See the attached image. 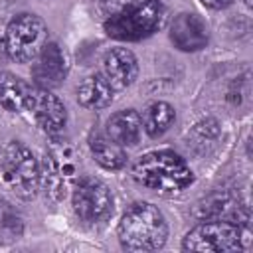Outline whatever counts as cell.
<instances>
[{
	"label": "cell",
	"mask_w": 253,
	"mask_h": 253,
	"mask_svg": "<svg viewBox=\"0 0 253 253\" xmlns=\"http://www.w3.org/2000/svg\"><path fill=\"white\" fill-rule=\"evenodd\" d=\"M47 43V26L36 14L16 16L4 34V49L10 59L28 63L38 57L42 47Z\"/></svg>",
	"instance_id": "5b68a950"
},
{
	"label": "cell",
	"mask_w": 253,
	"mask_h": 253,
	"mask_svg": "<svg viewBox=\"0 0 253 253\" xmlns=\"http://www.w3.org/2000/svg\"><path fill=\"white\" fill-rule=\"evenodd\" d=\"M28 111L34 115L36 123L42 126L43 132L55 136L63 130L67 123V111L63 103L49 93V89L34 85L30 89V101H28Z\"/></svg>",
	"instance_id": "30bf717a"
},
{
	"label": "cell",
	"mask_w": 253,
	"mask_h": 253,
	"mask_svg": "<svg viewBox=\"0 0 253 253\" xmlns=\"http://www.w3.org/2000/svg\"><path fill=\"white\" fill-rule=\"evenodd\" d=\"M113 95L115 89L101 73L85 77L77 87V101L85 109H105L111 105Z\"/></svg>",
	"instance_id": "9a60e30c"
},
{
	"label": "cell",
	"mask_w": 253,
	"mask_h": 253,
	"mask_svg": "<svg viewBox=\"0 0 253 253\" xmlns=\"http://www.w3.org/2000/svg\"><path fill=\"white\" fill-rule=\"evenodd\" d=\"M71 204L73 211L77 213L79 219L87 223H97L103 221L111 215L113 211V194L97 178L85 176L75 182L73 194H71Z\"/></svg>",
	"instance_id": "ba28073f"
},
{
	"label": "cell",
	"mask_w": 253,
	"mask_h": 253,
	"mask_svg": "<svg viewBox=\"0 0 253 253\" xmlns=\"http://www.w3.org/2000/svg\"><path fill=\"white\" fill-rule=\"evenodd\" d=\"M89 148H91L93 158L107 170H119L126 164V154H125L123 146L117 144L115 140H111L109 136H101V134L91 136Z\"/></svg>",
	"instance_id": "e0dca14e"
},
{
	"label": "cell",
	"mask_w": 253,
	"mask_h": 253,
	"mask_svg": "<svg viewBox=\"0 0 253 253\" xmlns=\"http://www.w3.org/2000/svg\"><path fill=\"white\" fill-rule=\"evenodd\" d=\"M119 241L128 251H156L168 239V223L164 213L148 204H132L121 217L117 227Z\"/></svg>",
	"instance_id": "7a4b0ae2"
},
{
	"label": "cell",
	"mask_w": 253,
	"mask_h": 253,
	"mask_svg": "<svg viewBox=\"0 0 253 253\" xmlns=\"http://www.w3.org/2000/svg\"><path fill=\"white\" fill-rule=\"evenodd\" d=\"M24 233V221L18 210L0 198V245H10L18 241Z\"/></svg>",
	"instance_id": "d6986e66"
},
{
	"label": "cell",
	"mask_w": 253,
	"mask_h": 253,
	"mask_svg": "<svg viewBox=\"0 0 253 253\" xmlns=\"http://www.w3.org/2000/svg\"><path fill=\"white\" fill-rule=\"evenodd\" d=\"M30 89H32V85L22 81L14 73L0 71V105L4 109L12 111V113L28 111Z\"/></svg>",
	"instance_id": "2e32d148"
},
{
	"label": "cell",
	"mask_w": 253,
	"mask_h": 253,
	"mask_svg": "<svg viewBox=\"0 0 253 253\" xmlns=\"http://www.w3.org/2000/svg\"><path fill=\"white\" fill-rule=\"evenodd\" d=\"M245 247L243 225L221 221V219H206L194 229H190L182 241L184 251H241Z\"/></svg>",
	"instance_id": "52a82bcc"
},
{
	"label": "cell",
	"mask_w": 253,
	"mask_h": 253,
	"mask_svg": "<svg viewBox=\"0 0 253 253\" xmlns=\"http://www.w3.org/2000/svg\"><path fill=\"white\" fill-rule=\"evenodd\" d=\"M208 8H211V10H221V8H225V6H229L233 0H202Z\"/></svg>",
	"instance_id": "ffe728a7"
},
{
	"label": "cell",
	"mask_w": 253,
	"mask_h": 253,
	"mask_svg": "<svg viewBox=\"0 0 253 253\" xmlns=\"http://www.w3.org/2000/svg\"><path fill=\"white\" fill-rule=\"evenodd\" d=\"M174 117L176 113L172 105H168L166 101H154L142 111L140 121H142V128L146 130V134L156 138V136H162L170 128V125L174 123Z\"/></svg>",
	"instance_id": "ac0fdd59"
},
{
	"label": "cell",
	"mask_w": 253,
	"mask_h": 253,
	"mask_svg": "<svg viewBox=\"0 0 253 253\" xmlns=\"http://www.w3.org/2000/svg\"><path fill=\"white\" fill-rule=\"evenodd\" d=\"M198 215L202 219H221V221H231L237 225H245L249 219V211L245 204L239 200V196H233L227 192L206 198V202L200 206Z\"/></svg>",
	"instance_id": "4fadbf2b"
},
{
	"label": "cell",
	"mask_w": 253,
	"mask_h": 253,
	"mask_svg": "<svg viewBox=\"0 0 253 253\" xmlns=\"http://www.w3.org/2000/svg\"><path fill=\"white\" fill-rule=\"evenodd\" d=\"M2 172L10 190L22 198L32 200L40 190V164L32 150L22 142H8L2 154Z\"/></svg>",
	"instance_id": "8992f818"
},
{
	"label": "cell",
	"mask_w": 253,
	"mask_h": 253,
	"mask_svg": "<svg viewBox=\"0 0 253 253\" xmlns=\"http://www.w3.org/2000/svg\"><path fill=\"white\" fill-rule=\"evenodd\" d=\"M79 174L77 154L69 140L55 138L43 154V162L40 166V186L45 196L53 202L65 198L67 190L75 186Z\"/></svg>",
	"instance_id": "3957f363"
},
{
	"label": "cell",
	"mask_w": 253,
	"mask_h": 253,
	"mask_svg": "<svg viewBox=\"0 0 253 253\" xmlns=\"http://www.w3.org/2000/svg\"><path fill=\"white\" fill-rule=\"evenodd\" d=\"M132 178L160 194H178L194 182L186 160L172 150H154L140 156L132 166Z\"/></svg>",
	"instance_id": "6da1fadb"
},
{
	"label": "cell",
	"mask_w": 253,
	"mask_h": 253,
	"mask_svg": "<svg viewBox=\"0 0 253 253\" xmlns=\"http://www.w3.org/2000/svg\"><path fill=\"white\" fill-rule=\"evenodd\" d=\"M142 134V121L134 109L115 113L107 121V136L121 146H134Z\"/></svg>",
	"instance_id": "5bb4252c"
},
{
	"label": "cell",
	"mask_w": 253,
	"mask_h": 253,
	"mask_svg": "<svg viewBox=\"0 0 253 253\" xmlns=\"http://www.w3.org/2000/svg\"><path fill=\"white\" fill-rule=\"evenodd\" d=\"M164 20V8L160 0H138L130 8L107 16L105 32L115 40L136 42L154 34Z\"/></svg>",
	"instance_id": "277c9868"
},
{
	"label": "cell",
	"mask_w": 253,
	"mask_h": 253,
	"mask_svg": "<svg viewBox=\"0 0 253 253\" xmlns=\"http://www.w3.org/2000/svg\"><path fill=\"white\" fill-rule=\"evenodd\" d=\"M170 42L180 51H198L208 43V26L198 14L182 12L170 24Z\"/></svg>",
	"instance_id": "7c38bea8"
},
{
	"label": "cell",
	"mask_w": 253,
	"mask_h": 253,
	"mask_svg": "<svg viewBox=\"0 0 253 253\" xmlns=\"http://www.w3.org/2000/svg\"><path fill=\"white\" fill-rule=\"evenodd\" d=\"M101 75L109 81V85L115 91H123L128 85H132L138 75L136 57L126 47H113L103 55Z\"/></svg>",
	"instance_id": "8fae6325"
},
{
	"label": "cell",
	"mask_w": 253,
	"mask_h": 253,
	"mask_svg": "<svg viewBox=\"0 0 253 253\" xmlns=\"http://www.w3.org/2000/svg\"><path fill=\"white\" fill-rule=\"evenodd\" d=\"M69 73V55L67 51L53 43V42H47L42 51L38 53V57L34 59V65H32V75H34V81L38 87H43V89H53V87H59L63 83V79L67 77Z\"/></svg>",
	"instance_id": "9c48e42d"
}]
</instances>
